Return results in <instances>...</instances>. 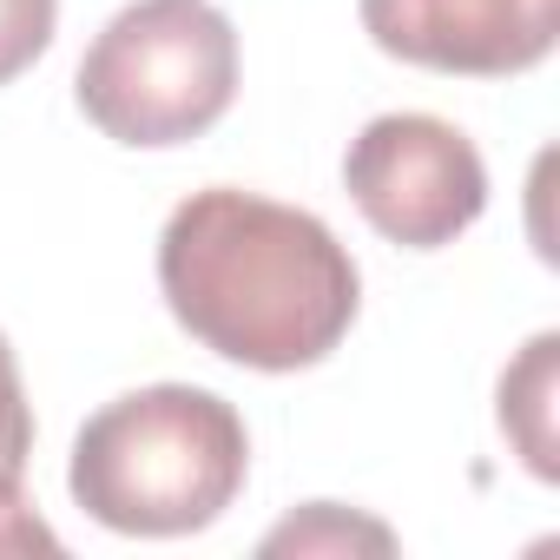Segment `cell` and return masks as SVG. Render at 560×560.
I'll use <instances>...</instances> for the list:
<instances>
[{
  "label": "cell",
  "instance_id": "obj_1",
  "mask_svg": "<svg viewBox=\"0 0 560 560\" xmlns=\"http://www.w3.org/2000/svg\"><path fill=\"white\" fill-rule=\"evenodd\" d=\"M159 291L211 357L284 376L350 337L363 277L317 211L205 185L159 231Z\"/></svg>",
  "mask_w": 560,
  "mask_h": 560
},
{
  "label": "cell",
  "instance_id": "obj_2",
  "mask_svg": "<svg viewBox=\"0 0 560 560\" xmlns=\"http://www.w3.org/2000/svg\"><path fill=\"white\" fill-rule=\"evenodd\" d=\"M244 468V416L224 396L191 383H152L106 402L80 429L67 488L100 527L172 540L211 527L237 501Z\"/></svg>",
  "mask_w": 560,
  "mask_h": 560
},
{
  "label": "cell",
  "instance_id": "obj_3",
  "mask_svg": "<svg viewBox=\"0 0 560 560\" xmlns=\"http://www.w3.org/2000/svg\"><path fill=\"white\" fill-rule=\"evenodd\" d=\"M73 93L119 145H191L237 100V27L211 0H132L86 47Z\"/></svg>",
  "mask_w": 560,
  "mask_h": 560
},
{
  "label": "cell",
  "instance_id": "obj_4",
  "mask_svg": "<svg viewBox=\"0 0 560 560\" xmlns=\"http://www.w3.org/2000/svg\"><path fill=\"white\" fill-rule=\"evenodd\" d=\"M357 211L402 250H442L488 211V165L475 139L435 113H383L343 152Z\"/></svg>",
  "mask_w": 560,
  "mask_h": 560
},
{
  "label": "cell",
  "instance_id": "obj_5",
  "mask_svg": "<svg viewBox=\"0 0 560 560\" xmlns=\"http://www.w3.org/2000/svg\"><path fill=\"white\" fill-rule=\"evenodd\" d=\"M363 34L429 73L508 80L553 54L560 0H363Z\"/></svg>",
  "mask_w": 560,
  "mask_h": 560
},
{
  "label": "cell",
  "instance_id": "obj_6",
  "mask_svg": "<svg viewBox=\"0 0 560 560\" xmlns=\"http://www.w3.org/2000/svg\"><path fill=\"white\" fill-rule=\"evenodd\" d=\"M553 357H560V337L540 330V337L521 350V363L501 376V429L514 435L521 462H527L540 481L560 475V462H553Z\"/></svg>",
  "mask_w": 560,
  "mask_h": 560
},
{
  "label": "cell",
  "instance_id": "obj_7",
  "mask_svg": "<svg viewBox=\"0 0 560 560\" xmlns=\"http://www.w3.org/2000/svg\"><path fill=\"white\" fill-rule=\"evenodd\" d=\"M396 553V534L383 521H363L337 501H311L304 514H291L284 527L264 534V553Z\"/></svg>",
  "mask_w": 560,
  "mask_h": 560
},
{
  "label": "cell",
  "instance_id": "obj_8",
  "mask_svg": "<svg viewBox=\"0 0 560 560\" xmlns=\"http://www.w3.org/2000/svg\"><path fill=\"white\" fill-rule=\"evenodd\" d=\"M60 0H0V86L21 80L47 47H54Z\"/></svg>",
  "mask_w": 560,
  "mask_h": 560
},
{
  "label": "cell",
  "instance_id": "obj_9",
  "mask_svg": "<svg viewBox=\"0 0 560 560\" xmlns=\"http://www.w3.org/2000/svg\"><path fill=\"white\" fill-rule=\"evenodd\" d=\"M27 455H34V409L21 389V363L0 337V475H27Z\"/></svg>",
  "mask_w": 560,
  "mask_h": 560
},
{
  "label": "cell",
  "instance_id": "obj_10",
  "mask_svg": "<svg viewBox=\"0 0 560 560\" xmlns=\"http://www.w3.org/2000/svg\"><path fill=\"white\" fill-rule=\"evenodd\" d=\"M0 553H60V534L34 514L21 475H0Z\"/></svg>",
  "mask_w": 560,
  "mask_h": 560
}]
</instances>
